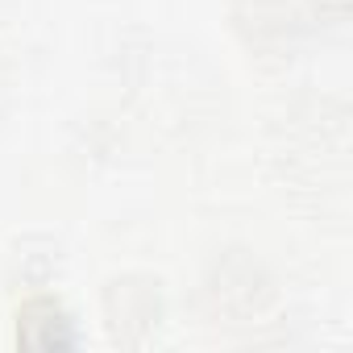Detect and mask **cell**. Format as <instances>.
Wrapping results in <instances>:
<instances>
[{"label":"cell","instance_id":"6da1fadb","mask_svg":"<svg viewBox=\"0 0 353 353\" xmlns=\"http://www.w3.org/2000/svg\"><path fill=\"white\" fill-rule=\"evenodd\" d=\"M21 341L34 349H54V345H71V320L63 316V307H54L50 299H38L21 312Z\"/></svg>","mask_w":353,"mask_h":353}]
</instances>
